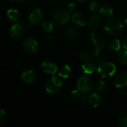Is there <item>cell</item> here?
Instances as JSON below:
<instances>
[{
	"instance_id": "e575fe53",
	"label": "cell",
	"mask_w": 127,
	"mask_h": 127,
	"mask_svg": "<svg viewBox=\"0 0 127 127\" xmlns=\"http://www.w3.org/2000/svg\"><path fill=\"white\" fill-rule=\"evenodd\" d=\"M76 1H79V2H85V1H86L87 0H76Z\"/></svg>"
},
{
	"instance_id": "4316f807",
	"label": "cell",
	"mask_w": 127,
	"mask_h": 127,
	"mask_svg": "<svg viewBox=\"0 0 127 127\" xmlns=\"http://www.w3.org/2000/svg\"><path fill=\"white\" fill-rule=\"evenodd\" d=\"M89 7L92 12H96L100 10V4L97 1H92L89 3Z\"/></svg>"
},
{
	"instance_id": "44dd1931",
	"label": "cell",
	"mask_w": 127,
	"mask_h": 127,
	"mask_svg": "<svg viewBox=\"0 0 127 127\" xmlns=\"http://www.w3.org/2000/svg\"><path fill=\"white\" fill-rule=\"evenodd\" d=\"M7 16L11 22H17L20 19V13L17 10L10 9L7 11Z\"/></svg>"
},
{
	"instance_id": "9c48e42d",
	"label": "cell",
	"mask_w": 127,
	"mask_h": 127,
	"mask_svg": "<svg viewBox=\"0 0 127 127\" xmlns=\"http://www.w3.org/2000/svg\"><path fill=\"white\" fill-rule=\"evenodd\" d=\"M64 35L69 41L74 42L79 39L80 33L77 28L74 25H67L64 28Z\"/></svg>"
},
{
	"instance_id": "ffe728a7",
	"label": "cell",
	"mask_w": 127,
	"mask_h": 127,
	"mask_svg": "<svg viewBox=\"0 0 127 127\" xmlns=\"http://www.w3.org/2000/svg\"><path fill=\"white\" fill-rule=\"evenodd\" d=\"M108 48L113 51H119L121 50V42L118 39H112L107 43Z\"/></svg>"
},
{
	"instance_id": "3957f363",
	"label": "cell",
	"mask_w": 127,
	"mask_h": 127,
	"mask_svg": "<svg viewBox=\"0 0 127 127\" xmlns=\"http://www.w3.org/2000/svg\"><path fill=\"white\" fill-rule=\"evenodd\" d=\"M63 83L59 77L53 76L47 81L45 84V91L48 94H56L62 88Z\"/></svg>"
},
{
	"instance_id": "d6a6232c",
	"label": "cell",
	"mask_w": 127,
	"mask_h": 127,
	"mask_svg": "<svg viewBox=\"0 0 127 127\" xmlns=\"http://www.w3.org/2000/svg\"><path fill=\"white\" fill-rule=\"evenodd\" d=\"M122 45H123L124 48H125V49H127V37L126 39H124V41H123V42H122Z\"/></svg>"
},
{
	"instance_id": "8fae6325",
	"label": "cell",
	"mask_w": 127,
	"mask_h": 127,
	"mask_svg": "<svg viewBox=\"0 0 127 127\" xmlns=\"http://www.w3.org/2000/svg\"><path fill=\"white\" fill-rule=\"evenodd\" d=\"M101 23V15L97 13H92L87 21H86V25L90 29H94L100 25Z\"/></svg>"
},
{
	"instance_id": "5bb4252c",
	"label": "cell",
	"mask_w": 127,
	"mask_h": 127,
	"mask_svg": "<svg viewBox=\"0 0 127 127\" xmlns=\"http://www.w3.org/2000/svg\"><path fill=\"white\" fill-rule=\"evenodd\" d=\"M82 69L85 74H93L96 71V69H97V65L95 62H93L92 60H88V61H86L83 64Z\"/></svg>"
},
{
	"instance_id": "e0dca14e",
	"label": "cell",
	"mask_w": 127,
	"mask_h": 127,
	"mask_svg": "<svg viewBox=\"0 0 127 127\" xmlns=\"http://www.w3.org/2000/svg\"><path fill=\"white\" fill-rule=\"evenodd\" d=\"M88 100H89V104L92 107H93V108H96V107L99 106L101 104V102H102L101 97L97 93H93V94H92L89 97Z\"/></svg>"
},
{
	"instance_id": "d4e9b609",
	"label": "cell",
	"mask_w": 127,
	"mask_h": 127,
	"mask_svg": "<svg viewBox=\"0 0 127 127\" xmlns=\"http://www.w3.org/2000/svg\"><path fill=\"white\" fill-rule=\"evenodd\" d=\"M42 42L45 45H51L54 42V36H52L51 35L49 34H46L43 36V39H42Z\"/></svg>"
},
{
	"instance_id": "603a6c76",
	"label": "cell",
	"mask_w": 127,
	"mask_h": 127,
	"mask_svg": "<svg viewBox=\"0 0 127 127\" xmlns=\"http://www.w3.org/2000/svg\"><path fill=\"white\" fill-rule=\"evenodd\" d=\"M42 29L46 33H51L54 30V23L51 20H45L42 23Z\"/></svg>"
},
{
	"instance_id": "4dcf8cb0",
	"label": "cell",
	"mask_w": 127,
	"mask_h": 127,
	"mask_svg": "<svg viewBox=\"0 0 127 127\" xmlns=\"http://www.w3.org/2000/svg\"><path fill=\"white\" fill-rule=\"evenodd\" d=\"M71 96L73 99H78L80 97V91L77 89H74L73 91H71Z\"/></svg>"
},
{
	"instance_id": "9a60e30c",
	"label": "cell",
	"mask_w": 127,
	"mask_h": 127,
	"mask_svg": "<svg viewBox=\"0 0 127 127\" xmlns=\"http://www.w3.org/2000/svg\"><path fill=\"white\" fill-rule=\"evenodd\" d=\"M71 19H72L73 24L75 26H77V27H83V26H84L86 24V21H87L86 19L85 16L83 14L80 13H74L72 17H71Z\"/></svg>"
},
{
	"instance_id": "1f68e13d",
	"label": "cell",
	"mask_w": 127,
	"mask_h": 127,
	"mask_svg": "<svg viewBox=\"0 0 127 127\" xmlns=\"http://www.w3.org/2000/svg\"><path fill=\"white\" fill-rule=\"evenodd\" d=\"M119 125L122 127H127V117L122 116L119 119Z\"/></svg>"
},
{
	"instance_id": "52a82bcc",
	"label": "cell",
	"mask_w": 127,
	"mask_h": 127,
	"mask_svg": "<svg viewBox=\"0 0 127 127\" xmlns=\"http://www.w3.org/2000/svg\"><path fill=\"white\" fill-rule=\"evenodd\" d=\"M22 47L27 53L34 54L38 50V43L35 39L31 36H28L24 39L22 42Z\"/></svg>"
},
{
	"instance_id": "6da1fadb",
	"label": "cell",
	"mask_w": 127,
	"mask_h": 127,
	"mask_svg": "<svg viewBox=\"0 0 127 127\" xmlns=\"http://www.w3.org/2000/svg\"><path fill=\"white\" fill-rule=\"evenodd\" d=\"M123 28V22L120 19L118 18H112L109 19L104 26L105 32L110 36L119 35L122 32Z\"/></svg>"
},
{
	"instance_id": "7a4b0ae2",
	"label": "cell",
	"mask_w": 127,
	"mask_h": 127,
	"mask_svg": "<svg viewBox=\"0 0 127 127\" xmlns=\"http://www.w3.org/2000/svg\"><path fill=\"white\" fill-rule=\"evenodd\" d=\"M117 67L113 63L103 62L97 67V72L99 75L103 78L110 77L115 74Z\"/></svg>"
},
{
	"instance_id": "83f0119b",
	"label": "cell",
	"mask_w": 127,
	"mask_h": 127,
	"mask_svg": "<svg viewBox=\"0 0 127 127\" xmlns=\"http://www.w3.org/2000/svg\"><path fill=\"white\" fill-rule=\"evenodd\" d=\"M78 100V104L81 106H85L87 105V103H89V100L88 98L85 96V95H80V97L77 99Z\"/></svg>"
},
{
	"instance_id": "8992f818",
	"label": "cell",
	"mask_w": 127,
	"mask_h": 127,
	"mask_svg": "<svg viewBox=\"0 0 127 127\" xmlns=\"http://www.w3.org/2000/svg\"><path fill=\"white\" fill-rule=\"evenodd\" d=\"M70 13L65 9H56L53 11L52 17L57 25H65L70 19Z\"/></svg>"
},
{
	"instance_id": "8d00e7d4",
	"label": "cell",
	"mask_w": 127,
	"mask_h": 127,
	"mask_svg": "<svg viewBox=\"0 0 127 127\" xmlns=\"http://www.w3.org/2000/svg\"><path fill=\"white\" fill-rule=\"evenodd\" d=\"M48 1H57V0H48Z\"/></svg>"
},
{
	"instance_id": "5b68a950",
	"label": "cell",
	"mask_w": 127,
	"mask_h": 127,
	"mask_svg": "<svg viewBox=\"0 0 127 127\" xmlns=\"http://www.w3.org/2000/svg\"><path fill=\"white\" fill-rule=\"evenodd\" d=\"M91 38L94 45L93 54L94 55H98L100 54V50L105 46L106 41L102 34L99 32H92Z\"/></svg>"
},
{
	"instance_id": "7c38bea8",
	"label": "cell",
	"mask_w": 127,
	"mask_h": 127,
	"mask_svg": "<svg viewBox=\"0 0 127 127\" xmlns=\"http://www.w3.org/2000/svg\"><path fill=\"white\" fill-rule=\"evenodd\" d=\"M41 66L43 72L47 74L54 75L57 72H58V67L55 63H52L51 61L45 60L42 63Z\"/></svg>"
},
{
	"instance_id": "484cf974",
	"label": "cell",
	"mask_w": 127,
	"mask_h": 127,
	"mask_svg": "<svg viewBox=\"0 0 127 127\" xmlns=\"http://www.w3.org/2000/svg\"><path fill=\"white\" fill-rule=\"evenodd\" d=\"M95 87H96L97 91H98V92H103L106 89V83L103 80H99L97 81V83L95 84Z\"/></svg>"
},
{
	"instance_id": "d590c367",
	"label": "cell",
	"mask_w": 127,
	"mask_h": 127,
	"mask_svg": "<svg viewBox=\"0 0 127 127\" xmlns=\"http://www.w3.org/2000/svg\"><path fill=\"white\" fill-rule=\"evenodd\" d=\"M125 23H126V25H127V17L126 18V19H125Z\"/></svg>"
},
{
	"instance_id": "d6986e66",
	"label": "cell",
	"mask_w": 127,
	"mask_h": 127,
	"mask_svg": "<svg viewBox=\"0 0 127 127\" xmlns=\"http://www.w3.org/2000/svg\"><path fill=\"white\" fill-rule=\"evenodd\" d=\"M71 72V68H70V66L68 65H63L58 70L59 76L60 77L63 78V79L68 78L70 76Z\"/></svg>"
},
{
	"instance_id": "f546056e",
	"label": "cell",
	"mask_w": 127,
	"mask_h": 127,
	"mask_svg": "<svg viewBox=\"0 0 127 127\" xmlns=\"http://www.w3.org/2000/svg\"><path fill=\"white\" fill-rule=\"evenodd\" d=\"M77 9V5L74 2H70L67 4V7H66V10L69 12V13H73Z\"/></svg>"
},
{
	"instance_id": "f1b7e54d",
	"label": "cell",
	"mask_w": 127,
	"mask_h": 127,
	"mask_svg": "<svg viewBox=\"0 0 127 127\" xmlns=\"http://www.w3.org/2000/svg\"><path fill=\"white\" fill-rule=\"evenodd\" d=\"M7 121V113L4 111V109H1L0 112V125H3Z\"/></svg>"
},
{
	"instance_id": "cb8c5ba5",
	"label": "cell",
	"mask_w": 127,
	"mask_h": 127,
	"mask_svg": "<svg viewBox=\"0 0 127 127\" xmlns=\"http://www.w3.org/2000/svg\"><path fill=\"white\" fill-rule=\"evenodd\" d=\"M79 57L82 60L88 61V60H90L91 59H93L94 54H93V51L92 52L89 51H83L80 53Z\"/></svg>"
},
{
	"instance_id": "30bf717a",
	"label": "cell",
	"mask_w": 127,
	"mask_h": 127,
	"mask_svg": "<svg viewBox=\"0 0 127 127\" xmlns=\"http://www.w3.org/2000/svg\"><path fill=\"white\" fill-rule=\"evenodd\" d=\"M43 19V12L39 8L33 9L29 14V22L32 25H39Z\"/></svg>"
},
{
	"instance_id": "7402d4cb",
	"label": "cell",
	"mask_w": 127,
	"mask_h": 127,
	"mask_svg": "<svg viewBox=\"0 0 127 127\" xmlns=\"http://www.w3.org/2000/svg\"><path fill=\"white\" fill-rule=\"evenodd\" d=\"M117 61L121 65H127V50L124 49L118 51L117 54Z\"/></svg>"
},
{
	"instance_id": "836d02e7",
	"label": "cell",
	"mask_w": 127,
	"mask_h": 127,
	"mask_svg": "<svg viewBox=\"0 0 127 127\" xmlns=\"http://www.w3.org/2000/svg\"><path fill=\"white\" fill-rule=\"evenodd\" d=\"M17 2H19V3H24V2H25L27 0H16Z\"/></svg>"
},
{
	"instance_id": "ac0fdd59",
	"label": "cell",
	"mask_w": 127,
	"mask_h": 127,
	"mask_svg": "<svg viewBox=\"0 0 127 127\" xmlns=\"http://www.w3.org/2000/svg\"><path fill=\"white\" fill-rule=\"evenodd\" d=\"M100 13L104 18H109L114 13V9L110 4H104L100 8Z\"/></svg>"
},
{
	"instance_id": "277c9868",
	"label": "cell",
	"mask_w": 127,
	"mask_h": 127,
	"mask_svg": "<svg viewBox=\"0 0 127 127\" xmlns=\"http://www.w3.org/2000/svg\"><path fill=\"white\" fill-rule=\"evenodd\" d=\"M94 82L91 77L87 75L82 76L77 82V89L80 92L87 94L91 92L94 89Z\"/></svg>"
},
{
	"instance_id": "ba28073f",
	"label": "cell",
	"mask_w": 127,
	"mask_h": 127,
	"mask_svg": "<svg viewBox=\"0 0 127 127\" xmlns=\"http://www.w3.org/2000/svg\"><path fill=\"white\" fill-rule=\"evenodd\" d=\"M24 22H19L11 26V28L9 30V35L13 39H19L20 38L25 32V28H24Z\"/></svg>"
},
{
	"instance_id": "2e32d148",
	"label": "cell",
	"mask_w": 127,
	"mask_h": 127,
	"mask_svg": "<svg viewBox=\"0 0 127 127\" xmlns=\"http://www.w3.org/2000/svg\"><path fill=\"white\" fill-rule=\"evenodd\" d=\"M21 78H22V80L23 82H25L26 83H31L35 80L36 74L33 70L27 69L22 73Z\"/></svg>"
},
{
	"instance_id": "4fadbf2b",
	"label": "cell",
	"mask_w": 127,
	"mask_h": 127,
	"mask_svg": "<svg viewBox=\"0 0 127 127\" xmlns=\"http://www.w3.org/2000/svg\"><path fill=\"white\" fill-rule=\"evenodd\" d=\"M115 85L117 88H124L127 86V73L121 72L115 78Z\"/></svg>"
}]
</instances>
